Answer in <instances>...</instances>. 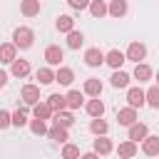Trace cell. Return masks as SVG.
<instances>
[{
  "instance_id": "cell-1",
  "label": "cell",
  "mask_w": 159,
  "mask_h": 159,
  "mask_svg": "<svg viewBox=\"0 0 159 159\" xmlns=\"http://www.w3.org/2000/svg\"><path fill=\"white\" fill-rule=\"evenodd\" d=\"M32 40H35V32L30 27H15V32H12V45L15 47L27 50V47H32Z\"/></svg>"
},
{
  "instance_id": "cell-2",
  "label": "cell",
  "mask_w": 159,
  "mask_h": 159,
  "mask_svg": "<svg viewBox=\"0 0 159 159\" xmlns=\"http://www.w3.org/2000/svg\"><path fill=\"white\" fill-rule=\"evenodd\" d=\"M147 57V47L142 45V42H132L129 47H127V55H124V60H132V62H142Z\"/></svg>"
},
{
  "instance_id": "cell-3",
  "label": "cell",
  "mask_w": 159,
  "mask_h": 159,
  "mask_svg": "<svg viewBox=\"0 0 159 159\" xmlns=\"http://www.w3.org/2000/svg\"><path fill=\"white\" fill-rule=\"evenodd\" d=\"M45 60H47V65H52V67H60V62L65 60V52H62V47H60V45H50V47L45 50Z\"/></svg>"
},
{
  "instance_id": "cell-4",
  "label": "cell",
  "mask_w": 159,
  "mask_h": 159,
  "mask_svg": "<svg viewBox=\"0 0 159 159\" xmlns=\"http://www.w3.org/2000/svg\"><path fill=\"white\" fill-rule=\"evenodd\" d=\"M142 152H144L147 157H157V154H159V137H157V134H147V137L142 139Z\"/></svg>"
},
{
  "instance_id": "cell-5",
  "label": "cell",
  "mask_w": 159,
  "mask_h": 159,
  "mask_svg": "<svg viewBox=\"0 0 159 159\" xmlns=\"http://www.w3.org/2000/svg\"><path fill=\"white\" fill-rule=\"evenodd\" d=\"M104 62V52L99 50V47H89L87 52H84V65L87 67H99Z\"/></svg>"
},
{
  "instance_id": "cell-6",
  "label": "cell",
  "mask_w": 159,
  "mask_h": 159,
  "mask_svg": "<svg viewBox=\"0 0 159 159\" xmlns=\"http://www.w3.org/2000/svg\"><path fill=\"white\" fill-rule=\"evenodd\" d=\"M20 97H22V102L25 104H35V102H40V87L37 84H25L22 87V92H20Z\"/></svg>"
},
{
  "instance_id": "cell-7",
  "label": "cell",
  "mask_w": 159,
  "mask_h": 159,
  "mask_svg": "<svg viewBox=\"0 0 159 159\" xmlns=\"http://www.w3.org/2000/svg\"><path fill=\"white\" fill-rule=\"evenodd\" d=\"M82 102H84V94H82L80 89H70V92L65 94V107H67V109H80Z\"/></svg>"
},
{
  "instance_id": "cell-8",
  "label": "cell",
  "mask_w": 159,
  "mask_h": 159,
  "mask_svg": "<svg viewBox=\"0 0 159 159\" xmlns=\"http://www.w3.org/2000/svg\"><path fill=\"white\" fill-rule=\"evenodd\" d=\"M127 102H129V107H144V89H139V87H129L127 89Z\"/></svg>"
},
{
  "instance_id": "cell-9",
  "label": "cell",
  "mask_w": 159,
  "mask_h": 159,
  "mask_svg": "<svg viewBox=\"0 0 159 159\" xmlns=\"http://www.w3.org/2000/svg\"><path fill=\"white\" fill-rule=\"evenodd\" d=\"M117 122H119L122 127L134 124V122H137V109H134V107H124V109H119V112H117Z\"/></svg>"
},
{
  "instance_id": "cell-10",
  "label": "cell",
  "mask_w": 159,
  "mask_h": 159,
  "mask_svg": "<svg viewBox=\"0 0 159 159\" xmlns=\"http://www.w3.org/2000/svg\"><path fill=\"white\" fill-rule=\"evenodd\" d=\"M15 57H17V47H15L12 42H2V45H0V62H2V65H10Z\"/></svg>"
},
{
  "instance_id": "cell-11",
  "label": "cell",
  "mask_w": 159,
  "mask_h": 159,
  "mask_svg": "<svg viewBox=\"0 0 159 159\" xmlns=\"http://www.w3.org/2000/svg\"><path fill=\"white\" fill-rule=\"evenodd\" d=\"M104 62H107L112 70H119L127 60H124V52H119V50H109V52L104 55Z\"/></svg>"
},
{
  "instance_id": "cell-12",
  "label": "cell",
  "mask_w": 159,
  "mask_h": 159,
  "mask_svg": "<svg viewBox=\"0 0 159 159\" xmlns=\"http://www.w3.org/2000/svg\"><path fill=\"white\" fill-rule=\"evenodd\" d=\"M147 134H149V127H147V124H142V122L129 124V139H132V142H142Z\"/></svg>"
},
{
  "instance_id": "cell-13",
  "label": "cell",
  "mask_w": 159,
  "mask_h": 159,
  "mask_svg": "<svg viewBox=\"0 0 159 159\" xmlns=\"http://www.w3.org/2000/svg\"><path fill=\"white\" fill-rule=\"evenodd\" d=\"M10 65H12L10 72H12L15 77H27V75H30V62H27V60H17V57H15Z\"/></svg>"
},
{
  "instance_id": "cell-14",
  "label": "cell",
  "mask_w": 159,
  "mask_h": 159,
  "mask_svg": "<svg viewBox=\"0 0 159 159\" xmlns=\"http://www.w3.org/2000/svg\"><path fill=\"white\" fill-rule=\"evenodd\" d=\"M117 154H119L122 159H132V157H137V142H132V139L122 142V144L117 147Z\"/></svg>"
},
{
  "instance_id": "cell-15",
  "label": "cell",
  "mask_w": 159,
  "mask_h": 159,
  "mask_svg": "<svg viewBox=\"0 0 159 159\" xmlns=\"http://www.w3.org/2000/svg\"><path fill=\"white\" fill-rule=\"evenodd\" d=\"M20 12H22L25 17L40 15V0H22V2H20Z\"/></svg>"
},
{
  "instance_id": "cell-16",
  "label": "cell",
  "mask_w": 159,
  "mask_h": 159,
  "mask_svg": "<svg viewBox=\"0 0 159 159\" xmlns=\"http://www.w3.org/2000/svg\"><path fill=\"white\" fill-rule=\"evenodd\" d=\"M84 109H87V114H89V117H102V114H104V102H102L99 97H92V99L87 102V107H84Z\"/></svg>"
},
{
  "instance_id": "cell-17",
  "label": "cell",
  "mask_w": 159,
  "mask_h": 159,
  "mask_svg": "<svg viewBox=\"0 0 159 159\" xmlns=\"http://www.w3.org/2000/svg\"><path fill=\"white\" fill-rule=\"evenodd\" d=\"M107 12H109L112 17H124V15H127V0H112V2L107 5Z\"/></svg>"
},
{
  "instance_id": "cell-18",
  "label": "cell",
  "mask_w": 159,
  "mask_h": 159,
  "mask_svg": "<svg viewBox=\"0 0 159 159\" xmlns=\"http://www.w3.org/2000/svg\"><path fill=\"white\" fill-rule=\"evenodd\" d=\"M72 80H75V72L70 70V67H57V72H55V82H60V84H72Z\"/></svg>"
},
{
  "instance_id": "cell-19",
  "label": "cell",
  "mask_w": 159,
  "mask_h": 159,
  "mask_svg": "<svg viewBox=\"0 0 159 159\" xmlns=\"http://www.w3.org/2000/svg\"><path fill=\"white\" fill-rule=\"evenodd\" d=\"M87 7H89V12H92V17H97V20L107 15V2H104V0H89Z\"/></svg>"
},
{
  "instance_id": "cell-20",
  "label": "cell",
  "mask_w": 159,
  "mask_h": 159,
  "mask_svg": "<svg viewBox=\"0 0 159 159\" xmlns=\"http://www.w3.org/2000/svg\"><path fill=\"white\" fill-rule=\"evenodd\" d=\"M84 94H89V97H99V94H102V82H99L97 77H89V80L84 82Z\"/></svg>"
},
{
  "instance_id": "cell-21",
  "label": "cell",
  "mask_w": 159,
  "mask_h": 159,
  "mask_svg": "<svg viewBox=\"0 0 159 159\" xmlns=\"http://www.w3.org/2000/svg\"><path fill=\"white\" fill-rule=\"evenodd\" d=\"M55 124L57 127H72L75 124V117H72V112H65V109H60V112H55Z\"/></svg>"
},
{
  "instance_id": "cell-22",
  "label": "cell",
  "mask_w": 159,
  "mask_h": 159,
  "mask_svg": "<svg viewBox=\"0 0 159 159\" xmlns=\"http://www.w3.org/2000/svg\"><path fill=\"white\" fill-rule=\"evenodd\" d=\"M112 149H114V147H112V142H109V139H107V137H104V134H102V137H97V139H94V152H97V154H99V157H104V154H109V152H112Z\"/></svg>"
},
{
  "instance_id": "cell-23",
  "label": "cell",
  "mask_w": 159,
  "mask_h": 159,
  "mask_svg": "<svg viewBox=\"0 0 159 159\" xmlns=\"http://www.w3.org/2000/svg\"><path fill=\"white\" fill-rule=\"evenodd\" d=\"M82 42H84V35H82V32H77V30H70V32H67V47H70V50H80Z\"/></svg>"
},
{
  "instance_id": "cell-24",
  "label": "cell",
  "mask_w": 159,
  "mask_h": 159,
  "mask_svg": "<svg viewBox=\"0 0 159 159\" xmlns=\"http://www.w3.org/2000/svg\"><path fill=\"white\" fill-rule=\"evenodd\" d=\"M134 80H139V82L152 80V67L144 65V62H137V67H134Z\"/></svg>"
},
{
  "instance_id": "cell-25",
  "label": "cell",
  "mask_w": 159,
  "mask_h": 159,
  "mask_svg": "<svg viewBox=\"0 0 159 159\" xmlns=\"http://www.w3.org/2000/svg\"><path fill=\"white\" fill-rule=\"evenodd\" d=\"M32 114H35L37 119H50V117H52V109L47 107V102H35V104H32Z\"/></svg>"
},
{
  "instance_id": "cell-26",
  "label": "cell",
  "mask_w": 159,
  "mask_h": 159,
  "mask_svg": "<svg viewBox=\"0 0 159 159\" xmlns=\"http://www.w3.org/2000/svg\"><path fill=\"white\" fill-rule=\"evenodd\" d=\"M55 27H57L60 32H65V35H67L70 30H75V20H72L70 15H60V17H57V22H55Z\"/></svg>"
},
{
  "instance_id": "cell-27",
  "label": "cell",
  "mask_w": 159,
  "mask_h": 159,
  "mask_svg": "<svg viewBox=\"0 0 159 159\" xmlns=\"http://www.w3.org/2000/svg\"><path fill=\"white\" fill-rule=\"evenodd\" d=\"M109 80H112V87H117V89H122V87L129 84V75L122 72V70H114V75H112Z\"/></svg>"
},
{
  "instance_id": "cell-28",
  "label": "cell",
  "mask_w": 159,
  "mask_h": 159,
  "mask_svg": "<svg viewBox=\"0 0 159 159\" xmlns=\"http://www.w3.org/2000/svg\"><path fill=\"white\" fill-rule=\"evenodd\" d=\"M47 137L55 139V142H60V144H65V142L70 139V137H67V129H65V127H57V124H55L52 129H47Z\"/></svg>"
},
{
  "instance_id": "cell-29",
  "label": "cell",
  "mask_w": 159,
  "mask_h": 159,
  "mask_svg": "<svg viewBox=\"0 0 159 159\" xmlns=\"http://www.w3.org/2000/svg\"><path fill=\"white\" fill-rule=\"evenodd\" d=\"M144 104H149V107H159V87L154 84V87H149V92H144Z\"/></svg>"
},
{
  "instance_id": "cell-30",
  "label": "cell",
  "mask_w": 159,
  "mask_h": 159,
  "mask_svg": "<svg viewBox=\"0 0 159 159\" xmlns=\"http://www.w3.org/2000/svg\"><path fill=\"white\" fill-rule=\"evenodd\" d=\"M89 129L97 134V137H102V134H107V129H109V124L102 119V117H92V124H89Z\"/></svg>"
},
{
  "instance_id": "cell-31",
  "label": "cell",
  "mask_w": 159,
  "mask_h": 159,
  "mask_svg": "<svg viewBox=\"0 0 159 159\" xmlns=\"http://www.w3.org/2000/svg\"><path fill=\"white\" fill-rule=\"evenodd\" d=\"M47 107H50L52 112L65 109V94H50V97H47Z\"/></svg>"
},
{
  "instance_id": "cell-32",
  "label": "cell",
  "mask_w": 159,
  "mask_h": 159,
  "mask_svg": "<svg viewBox=\"0 0 159 159\" xmlns=\"http://www.w3.org/2000/svg\"><path fill=\"white\" fill-rule=\"evenodd\" d=\"M10 124L25 127V124H27V109H15V112L10 114Z\"/></svg>"
},
{
  "instance_id": "cell-33",
  "label": "cell",
  "mask_w": 159,
  "mask_h": 159,
  "mask_svg": "<svg viewBox=\"0 0 159 159\" xmlns=\"http://www.w3.org/2000/svg\"><path fill=\"white\" fill-rule=\"evenodd\" d=\"M37 80H40V84H52L55 82V72L50 67H40L37 70Z\"/></svg>"
},
{
  "instance_id": "cell-34",
  "label": "cell",
  "mask_w": 159,
  "mask_h": 159,
  "mask_svg": "<svg viewBox=\"0 0 159 159\" xmlns=\"http://www.w3.org/2000/svg\"><path fill=\"white\" fill-rule=\"evenodd\" d=\"M30 132H32V134H37V137L47 134V124H45V119H37V117H35V119L30 122Z\"/></svg>"
},
{
  "instance_id": "cell-35",
  "label": "cell",
  "mask_w": 159,
  "mask_h": 159,
  "mask_svg": "<svg viewBox=\"0 0 159 159\" xmlns=\"http://www.w3.org/2000/svg\"><path fill=\"white\" fill-rule=\"evenodd\" d=\"M62 159H80V147L77 144H65L62 147Z\"/></svg>"
},
{
  "instance_id": "cell-36",
  "label": "cell",
  "mask_w": 159,
  "mask_h": 159,
  "mask_svg": "<svg viewBox=\"0 0 159 159\" xmlns=\"http://www.w3.org/2000/svg\"><path fill=\"white\" fill-rule=\"evenodd\" d=\"M67 5H70L72 10H84V7L89 5V0H67Z\"/></svg>"
},
{
  "instance_id": "cell-37",
  "label": "cell",
  "mask_w": 159,
  "mask_h": 159,
  "mask_svg": "<svg viewBox=\"0 0 159 159\" xmlns=\"http://www.w3.org/2000/svg\"><path fill=\"white\" fill-rule=\"evenodd\" d=\"M10 127V112L7 109H0V129Z\"/></svg>"
},
{
  "instance_id": "cell-38",
  "label": "cell",
  "mask_w": 159,
  "mask_h": 159,
  "mask_svg": "<svg viewBox=\"0 0 159 159\" xmlns=\"http://www.w3.org/2000/svg\"><path fill=\"white\" fill-rule=\"evenodd\" d=\"M80 159H99L97 152H87V154H80Z\"/></svg>"
},
{
  "instance_id": "cell-39",
  "label": "cell",
  "mask_w": 159,
  "mask_h": 159,
  "mask_svg": "<svg viewBox=\"0 0 159 159\" xmlns=\"http://www.w3.org/2000/svg\"><path fill=\"white\" fill-rule=\"evenodd\" d=\"M5 84H7V72L0 70V87H5Z\"/></svg>"
}]
</instances>
